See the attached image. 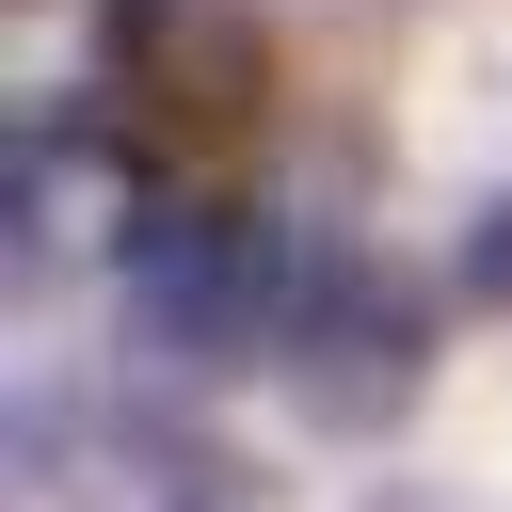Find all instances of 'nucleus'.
Segmentation results:
<instances>
[{"label":"nucleus","instance_id":"f257e3e1","mask_svg":"<svg viewBox=\"0 0 512 512\" xmlns=\"http://www.w3.org/2000/svg\"><path fill=\"white\" fill-rule=\"evenodd\" d=\"M304 272L320 240L288 208H240V192H144L128 256H112V320L160 384H224V368H272L288 320H304Z\"/></svg>","mask_w":512,"mask_h":512},{"label":"nucleus","instance_id":"f03ea898","mask_svg":"<svg viewBox=\"0 0 512 512\" xmlns=\"http://www.w3.org/2000/svg\"><path fill=\"white\" fill-rule=\"evenodd\" d=\"M272 384H288V416H304V432L384 448V432L432 400V272H416V256H384V240H320V272H304V320H288Z\"/></svg>","mask_w":512,"mask_h":512},{"label":"nucleus","instance_id":"7ed1b4c3","mask_svg":"<svg viewBox=\"0 0 512 512\" xmlns=\"http://www.w3.org/2000/svg\"><path fill=\"white\" fill-rule=\"evenodd\" d=\"M96 80L128 128L240 144L272 112V16L256 0H96Z\"/></svg>","mask_w":512,"mask_h":512},{"label":"nucleus","instance_id":"20e7f679","mask_svg":"<svg viewBox=\"0 0 512 512\" xmlns=\"http://www.w3.org/2000/svg\"><path fill=\"white\" fill-rule=\"evenodd\" d=\"M0 256H16V288H48V272H80V256H128V224H144V160H128V112H96V96H16V160H0Z\"/></svg>","mask_w":512,"mask_h":512},{"label":"nucleus","instance_id":"39448f33","mask_svg":"<svg viewBox=\"0 0 512 512\" xmlns=\"http://www.w3.org/2000/svg\"><path fill=\"white\" fill-rule=\"evenodd\" d=\"M448 288H464L480 320H512V176L464 208V240H448Z\"/></svg>","mask_w":512,"mask_h":512},{"label":"nucleus","instance_id":"423d86ee","mask_svg":"<svg viewBox=\"0 0 512 512\" xmlns=\"http://www.w3.org/2000/svg\"><path fill=\"white\" fill-rule=\"evenodd\" d=\"M400 512H416V496H400Z\"/></svg>","mask_w":512,"mask_h":512}]
</instances>
